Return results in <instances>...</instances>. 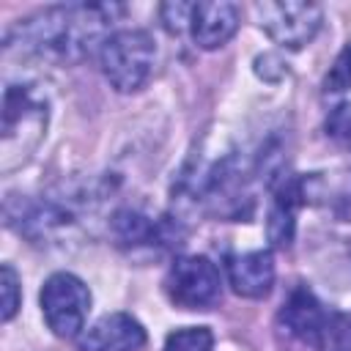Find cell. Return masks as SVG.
Returning <instances> with one entry per match:
<instances>
[{
  "label": "cell",
  "mask_w": 351,
  "mask_h": 351,
  "mask_svg": "<svg viewBox=\"0 0 351 351\" xmlns=\"http://www.w3.org/2000/svg\"><path fill=\"white\" fill-rule=\"evenodd\" d=\"M112 14V5H58L25 19L19 33L27 47L74 60L88 55L96 41H107L104 27Z\"/></svg>",
  "instance_id": "1"
},
{
  "label": "cell",
  "mask_w": 351,
  "mask_h": 351,
  "mask_svg": "<svg viewBox=\"0 0 351 351\" xmlns=\"http://www.w3.org/2000/svg\"><path fill=\"white\" fill-rule=\"evenodd\" d=\"M154 60H156L154 38L140 27L115 30L99 47L101 74L121 93L140 90L154 71Z\"/></svg>",
  "instance_id": "2"
},
{
  "label": "cell",
  "mask_w": 351,
  "mask_h": 351,
  "mask_svg": "<svg viewBox=\"0 0 351 351\" xmlns=\"http://www.w3.org/2000/svg\"><path fill=\"white\" fill-rule=\"evenodd\" d=\"M47 126V104L30 85H8L3 99V170L22 162L41 140Z\"/></svg>",
  "instance_id": "3"
},
{
  "label": "cell",
  "mask_w": 351,
  "mask_h": 351,
  "mask_svg": "<svg viewBox=\"0 0 351 351\" xmlns=\"http://www.w3.org/2000/svg\"><path fill=\"white\" fill-rule=\"evenodd\" d=\"M90 310L88 285L71 271H55L41 288V313L58 337H77Z\"/></svg>",
  "instance_id": "4"
},
{
  "label": "cell",
  "mask_w": 351,
  "mask_h": 351,
  "mask_svg": "<svg viewBox=\"0 0 351 351\" xmlns=\"http://www.w3.org/2000/svg\"><path fill=\"white\" fill-rule=\"evenodd\" d=\"M255 16L261 30L285 49H302L304 44H310L324 22L321 8L315 3H302V0L255 3Z\"/></svg>",
  "instance_id": "5"
},
{
  "label": "cell",
  "mask_w": 351,
  "mask_h": 351,
  "mask_svg": "<svg viewBox=\"0 0 351 351\" xmlns=\"http://www.w3.org/2000/svg\"><path fill=\"white\" fill-rule=\"evenodd\" d=\"M165 291L176 307L206 310L219 302L222 280L217 266L206 255H184L167 269Z\"/></svg>",
  "instance_id": "6"
},
{
  "label": "cell",
  "mask_w": 351,
  "mask_h": 351,
  "mask_svg": "<svg viewBox=\"0 0 351 351\" xmlns=\"http://www.w3.org/2000/svg\"><path fill=\"white\" fill-rule=\"evenodd\" d=\"M145 346V329L129 313H107L80 337L82 351H140Z\"/></svg>",
  "instance_id": "7"
},
{
  "label": "cell",
  "mask_w": 351,
  "mask_h": 351,
  "mask_svg": "<svg viewBox=\"0 0 351 351\" xmlns=\"http://www.w3.org/2000/svg\"><path fill=\"white\" fill-rule=\"evenodd\" d=\"M280 324L285 326L288 335H293L296 340L310 343V346H321L329 332L326 313H324L321 302L313 296V291H307V288L291 291V296L285 299V304L280 310Z\"/></svg>",
  "instance_id": "8"
},
{
  "label": "cell",
  "mask_w": 351,
  "mask_h": 351,
  "mask_svg": "<svg viewBox=\"0 0 351 351\" xmlns=\"http://www.w3.org/2000/svg\"><path fill=\"white\" fill-rule=\"evenodd\" d=\"M239 27V8L225 0H206L192 5L189 33L200 49H217L233 38Z\"/></svg>",
  "instance_id": "9"
},
{
  "label": "cell",
  "mask_w": 351,
  "mask_h": 351,
  "mask_svg": "<svg viewBox=\"0 0 351 351\" xmlns=\"http://www.w3.org/2000/svg\"><path fill=\"white\" fill-rule=\"evenodd\" d=\"M228 280L244 299H263L274 285V258L269 250H250L228 261Z\"/></svg>",
  "instance_id": "10"
},
{
  "label": "cell",
  "mask_w": 351,
  "mask_h": 351,
  "mask_svg": "<svg viewBox=\"0 0 351 351\" xmlns=\"http://www.w3.org/2000/svg\"><path fill=\"white\" fill-rule=\"evenodd\" d=\"M112 230H115L118 241L126 244V247L148 244L156 236V225L148 217H143V214H137L132 208H123V211H118L112 217Z\"/></svg>",
  "instance_id": "11"
},
{
  "label": "cell",
  "mask_w": 351,
  "mask_h": 351,
  "mask_svg": "<svg viewBox=\"0 0 351 351\" xmlns=\"http://www.w3.org/2000/svg\"><path fill=\"white\" fill-rule=\"evenodd\" d=\"M162 351H214V335L208 326H184L167 335Z\"/></svg>",
  "instance_id": "12"
},
{
  "label": "cell",
  "mask_w": 351,
  "mask_h": 351,
  "mask_svg": "<svg viewBox=\"0 0 351 351\" xmlns=\"http://www.w3.org/2000/svg\"><path fill=\"white\" fill-rule=\"evenodd\" d=\"M0 291H3V310H0V318L3 321H11L19 310V277L14 271L11 263H3V271H0Z\"/></svg>",
  "instance_id": "13"
},
{
  "label": "cell",
  "mask_w": 351,
  "mask_h": 351,
  "mask_svg": "<svg viewBox=\"0 0 351 351\" xmlns=\"http://www.w3.org/2000/svg\"><path fill=\"white\" fill-rule=\"evenodd\" d=\"M324 88L329 93H340V90H348L351 88V44L332 63V69H329V74L324 80Z\"/></svg>",
  "instance_id": "14"
},
{
  "label": "cell",
  "mask_w": 351,
  "mask_h": 351,
  "mask_svg": "<svg viewBox=\"0 0 351 351\" xmlns=\"http://www.w3.org/2000/svg\"><path fill=\"white\" fill-rule=\"evenodd\" d=\"M326 134L332 140H337L340 145L351 148V101L335 107L326 118Z\"/></svg>",
  "instance_id": "15"
},
{
  "label": "cell",
  "mask_w": 351,
  "mask_h": 351,
  "mask_svg": "<svg viewBox=\"0 0 351 351\" xmlns=\"http://www.w3.org/2000/svg\"><path fill=\"white\" fill-rule=\"evenodd\" d=\"M192 5L195 3H165L159 8L165 27L170 33H181L184 27H189V22H192Z\"/></svg>",
  "instance_id": "16"
}]
</instances>
